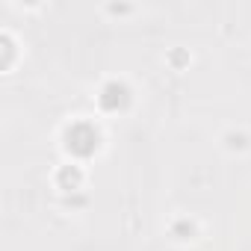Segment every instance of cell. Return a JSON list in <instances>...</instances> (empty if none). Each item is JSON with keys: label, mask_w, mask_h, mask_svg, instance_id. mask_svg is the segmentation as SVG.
<instances>
[{"label": "cell", "mask_w": 251, "mask_h": 251, "mask_svg": "<svg viewBox=\"0 0 251 251\" xmlns=\"http://www.w3.org/2000/svg\"><path fill=\"white\" fill-rule=\"evenodd\" d=\"M98 142H100V133L92 127L89 121H77L65 130V148L74 154V157H92L98 151Z\"/></svg>", "instance_id": "cell-1"}, {"label": "cell", "mask_w": 251, "mask_h": 251, "mask_svg": "<svg viewBox=\"0 0 251 251\" xmlns=\"http://www.w3.org/2000/svg\"><path fill=\"white\" fill-rule=\"evenodd\" d=\"M127 100H130V92H127V86H124V83H106L103 92H100V106L106 112L124 109V106H127Z\"/></svg>", "instance_id": "cell-2"}, {"label": "cell", "mask_w": 251, "mask_h": 251, "mask_svg": "<svg viewBox=\"0 0 251 251\" xmlns=\"http://www.w3.org/2000/svg\"><path fill=\"white\" fill-rule=\"evenodd\" d=\"M59 183H62L65 189H77V183H80V172H77V169H62V172H59Z\"/></svg>", "instance_id": "cell-3"}, {"label": "cell", "mask_w": 251, "mask_h": 251, "mask_svg": "<svg viewBox=\"0 0 251 251\" xmlns=\"http://www.w3.org/2000/svg\"><path fill=\"white\" fill-rule=\"evenodd\" d=\"M0 45H3V68L9 65V59H12V42L3 36V39H0Z\"/></svg>", "instance_id": "cell-4"}]
</instances>
